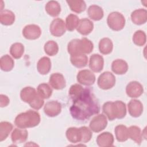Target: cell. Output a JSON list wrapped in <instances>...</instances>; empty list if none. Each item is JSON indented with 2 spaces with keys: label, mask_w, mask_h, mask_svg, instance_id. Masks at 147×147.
Listing matches in <instances>:
<instances>
[{
  "label": "cell",
  "mask_w": 147,
  "mask_h": 147,
  "mask_svg": "<svg viewBox=\"0 0 147 147\" xmlns=\"http://www.w3.org/2000/svg\"><path fill=\"white\" fill-rule=\"evenodd\" d=\"M13 125L6 121H2L0 123V141L6 140L12 130Z\"/></svg>",
  "instance_id": "836d02e7"
},
{
  "label": "cell",
  "mask_w": 147,
  "mask_h": 147,
  "mask_svg": "<svg viewBox=\"0 0 147 147\" xmlns=\"http://www.w3.org/2000/svg\"><path fill=\"white\" fill-rule=\"evenodd\" d=\"M65 136L67 140L71 143L75 144L81 142L82 134L80 128L75 127H69L66 130Z\"/></svg>",
  "instance_id": "d6986e66"
},
{
  "label": "cell",
  "mask_w": 147,
  "mask_h": 147,
  "mask_svg": "<svg viewBox=\"0 0 147 147\" xmlns=\"http://www.w3.org/2000/svg\"><path fill=\"white\" fill-rule=\"evenodd\" d=\"M37 93L43 99H48L52 94V89L47 83H41L37 87Z\"/></svg>",
  "instance_id": "d590c367"
},
{
  "label": "cell",
  "mask_w": 147,
  "mask_h": 147,
  "mask_svg": "<svg viewBox=\"0 0 147 147\" xmlns=\"http://www.w3.org/2000/svg\"><path fill=\"white\" fill-rule=\"evenodd\" d=\"M28 132L25 129L16 128L13 131L11 138L13 143L21 144L24 142L28 138Z\"/></svg>",
  "instance_id": "ac0fdd59"
},
{
  "label": "cell",
  "mask_w": 147,
  "mask_h": 147,
  "mask_svg": "<svg viewBox=\"0 0 147 147\" xmlns=\"http://www.w3.org/2000/svg\"><path fill=\"white\" fill-rule=\"evenodd\" d=\"M79 128L82 134L81 142L87 143L90 141L92 136L91 130L86 126H82Z\"/></svg>",
  "instance_id": "60d3db41"
},
{
  "label": "cell",
  "mask_w": 147,
  "mask_h": 147,
  "mask_svg": "<svg viewBox=\"0 0 147 147\" xmlns=\"http://www.w3.org/2000/svg\"><path fill=\"white\" fill-rule=\"evenodd\" d=\"M103 113L110 121L115 119H122L126 116V107L124 102L121 100L107 102L102 107Z\"/></svg>",
  "instance_id": "7a4b0ae2"
},
{
  "label": "cell",
  "mask_w": 147,
  "mask_h": 147,
  "mask_svg": "<svg viewBox=\"0 0 147 147\" xmlns=\"http://www.w3.org/2000/svg\"><path fill=\"white\" fill-rule=\"evenodd\" d=\"M131 21L136 25H140L147 21V11L144 9L135 10L131 14Z\"/></svg>",
  "instance_id": "e0dca14e"
},
{
  "label": "cell",
  "mask_w": 147,
  "mask_h": 147,
  "mask_svg": "<svg viewBox=\"0 0 147 147\" xmlns=\"http://www.w3.org/2000/svg\"><path fill=\"white\" fill-rule=\"evenodd\" d=\"M107 125L106 117L103 114H99L94 117L90 122V128L91 131L99 133L104 130Z\"/></svg>",
  "instance_id": "8992f818"
},
{
  "label": "cell",
  "mask_w": 147,
  "mask_h": 147,
  "mask_svg": "<svg viewBox=\"0 0 147 147\" xmlns=\"http://www.w3.org/2000/svg\"><path fill=\"white\" fill-rule=\"evenodd\" d=\"M79 17L74 14H69L65 20V26L66 29L70 32L73 31L75 29H76L79 22Z\"/></svg>",
  "instance_id": "e575fe53"
},
{
  "label": "cell",
  "mask_w": 147,
  "mask_h": 147,
  "mask_svg": "<svg viewBox=\"0 0 147 147\" xmlns=\"http://www.w3.org/2000/svg\"><path fill=\"white\" fill-rule=\"evenodd\" d=\"M76 79L80 84L86 86H90L94 84L96 78L95 75L90 70L82 69L78 73Z\"/></svg>",
  "instance_id": "52a82bcc"
},
{
  "label": "cell",
  "mask_w": 147,
  "mask_h": 147,
  "mask_svg": "<svg viewBox=\"0 0 147 147\" xmlns=\"http://www.w3.org/2000/svg\"><path fill=\"white\" fill-rule=\"evenodd\" d=\"M126 92L128 96L136 98L140 96L144 92L142 84L137 81H132L127 84L126 87Z\"/></svg>",
  "instance_id": "30bf717a"
},
{
  "label": "cell",
  "mask_w": 147,
  "mask_h": 147,
  "mask_svg": "<svg viewBox=\"0 0 147 147\" xmlns=\"http://www.w3.org/2000/svg\"><path fill=\"white\" fill-rule=\"evenodd\" d=\"M14 65V62L13 59L8 55H5L1 57L0 67L2 71L9 72L12 70Z\"/></svg>",
  "instance_id": "4dcf8cb0"
},
{
  "label": "cell",
  "mask_w": 147,
  "mask_h": 147,
  "mask_svg": "<svg viewBox=\"0 0 147 147\" xmlns=\"http://www.w3.org/2000/svg\"><path fill=\"white\" fill-rule=\"evenodd\" d=\"M114 138L110 132H103L99 134L96 138V143L100 147H110L113 145Z\"/></svg>",
  "instance_id": "9a60e30c"
},
{
  "label": "cell",
  "mask_w": 147,
  "mask_h": 147,
  "mask_svg": "<svg viewBox=\"0 0 147 147\" xmlns=\"http://www.w3.org/2000/svg\"><path fill=\"white\" fill-rule=\"evenodd\" d=\"M66 29L64 21L59 18L53 20L49 26V31L51 34L55 37L63 36L65 33Z\"/></svg>",
  "instance_id": "ba28073f"
},
{
  "label": "cell",
  "mask_w": 147,
  "mask_h": 147,
  "mask_svg": "<svg viewBox=\"0 0 147 147\" xmlns=\"http://www.w3.org/2000/svg\"><path fill=\"white\" fill-rule=\"evenodd\" d=\"M94 29L93 22L86 18L79 20V24L76 28L77 31L81 34L86 36L89 34Z\"/></svg>",
  "instance_id": "2e32d148"
},
{
  "label": "cell",
  "mask_w": 147,
  "mask_h": 147,
  "mask_svg": "<svg viewBox=\"0 0 147 147\" xmlns=\"http://www.w3.org/2000/svg\"><path fill=\"white\" fill-rule=\"evenodd\" d=\"M84 89V88L79 84L72 85L69 90V95L71 99L73 100L78 96L83 91Z\"/></svg>",
  "instance_id": "f35d334b"
},
{
  "label": "cell",
  "mask_w": 147,
  "mask_h": 147,
  "mask_svg": "<svg viewBox=\"0 0 147 147\" xmlns=\"http://www.w3.org/2000/svg\"><path fill=\"white\" fill-rule=\"evenodd\" d=\"M70 107V113L74 119L79 121H86L100 111V106L95 95L88 88L83 91L72 100Z\"/></svg>",
  "instance_id": "6da1fadb"
},
{
  "label": "cell",
  "mask_w": 147,
  "mask_h": 147,
  "mask_svg": "<svg viewBox=\"0 0 147 147\" xmlns=\"http://www.w3.org/2000/svg\"><path fill=\"white\" fill-rule=\"evenodd\" d=\"M44 49L47 55L50 56H53L58 53L59 46L55 41L49 40L45 44Z\"/></svg>",
  "instance_id": "8d00e7d4"
},
{
  "label": "cell",
  "mask_w": 147,
  "mask_h": 147,
  "mask_svg": "<svg viewBox=\"0 0 147 147\" xmlns=\"http://www.w3.org/2000/svg\"><path fill=\"white\" fill-rule=\"evenodd\" d=\"M87 14L88 17L94 21L100 20L104 16L102 8L96 5H92L89 6L87 10Z\"/></svg>",
  "instance_id": "cb8c5ba5"
},
{
  "label": "cell",
  "mask_w": 147,
  "mask_h": 147,
  "mask_svg": "<svg viewBox=\"0 0 147 147\" xmlns=\"http://www.w3.org/2000/svg\"><path fill=\"white\" fill-rule=\"evenodd\" d=\"M113 49V44L112 41L109 38H103L99 42V52L103 55L110 54Z\"/></svg>",
  "instance_id": "83f0119b"
},
{
  "label": "cell",
  "mask_w": 147,
  "mask_h": 147,
  "mask_svg": "<svg viewBox=\"0 0 147 147\" xmlns=\"http://www.w3.org/2000/svg\"><path fill=\"white\" fill-rule=\"evenodd\" d=\"M104 59L99 54H93L90 56L89 61L90 68L95 72H100L103 68Z\"/></svg>",
  "instance_id": "5bb4252c"
},
{
  "label": "cell",
  "mask_w": 147,
  "mask_h": 147,
  "mask_svg": "<svg viewBox=\"0 0 147 147\" xmlns=\"http://www.w3.org/2000/svg\"><path fill=\"white\" fill-rule=\"evenodd\" d=\"M37 94V92L34 88L25 87L20 92V98L23 102L29 104L34 99Z\"/></svg>",
  "instance_id": "44dd1931"
},
{
  "label": "cell",
  "mask_w": 147,
  "mask_h": 147,
  "mask_svg": "<svg viewBox=\"0 0 147 147\" xmlns=\"http://www.w3.org/2000/svg\"><path fill=\"white\" fill-rule=\"evenodd\" d=\"M146 41V37L145 33L141 30H137L133 34V41L138 46H143Z\"/></svg>",
  "instance_id": "74e56055"
},
{
  "label": "cell",
  "mask_w": 147,
  "mask_h": 147,
  "mask_svg": "<svg viewBox=\"0 0 147 147\" xmlns=\"http://www.w3.org/2000/svg\"><path fill=\"white\" fill-rule=\"evenodd\" d=\"M10 102L9 98L5 95H0V106L1 107H4L7 106Z\"/></svg>",
  "instance_id": "7bdbcfd3"
},
{
  "label": "cell",
  "mask_w": 147,
  "mask_h": 147,
  "mask_svg": "<svg viewBox=\"0 0 147 147\" xmlns=\"http://www.w3.org/2000/svg\"><path fill=\"white\" fill-rule=\"evenodd\" d=\"M70 61L72 64L77 68H83L86 66L88 62V57L84 54H80L71 56Z\"/></svg>",
  "instance_id": "f546056e"
},
{
  "label": "cell",
  "mask_w": 147,
  "mask_h": 147,
  "mask_svg": "<svg viewBox=\"0 0 147 147\" xmlns=\"http://www.w3.org/2000/svg\"><path fill=\"white\" fill-rule=\"evenodd\" d=\"M41 30L39 26L35 24H30L25 26L22 30L23 36L28 40H36L40 37Z\"/></svg>",
  "instance_id": "9c48e42d"
},
{
  "label": "cell",
  "mask_w": 147,
  "mask_h": 147,
  "mask_svg": "<svg viewBox=\"0 0 147 147\" xmlns=\"http://www.w3.org/2000/svg\"><path fill=\"white\" fill-rule=\"evenodd\" d=\"M67 51L71 56L83 54L82 53V43L80 39H73L67 45Z\"/></svg>",
  "instance_id": "603a6c76"
},
{
  "label": "cell",
  "mask_w": 147,
  "mask_h": 147,
  "mask_svg": "<svg viewBox=\"0 0 147 147\" xmlns=\"http://www.w3.org/2000/svg\"><path fill=\"white\" fill-rule=\"evenodd\" d=\"M127 109L129 114L133 117H140L143 112V105L137 99H131L127 104Z\"/></svg>",
  "instance_id": "4fadbf2b"
},
{
  "label": "cell",
  "mask_w": 147,
  "mask_h": 147,
  "mask_svg": "<svg viewBox=\"0 0 147 147\" xmlns=\"http://www.w3.org/2000/svg\"><path fill=\"white\" fill-rule=\"evenodd\" d=\"M24 53V47L20 42L13 44L10 48V53L16 59H20Z\"/></svg>",
  "instance_id": "d6a6232c"
},
{
  "label": "cell",
  "mask_w": 147,
  "mask_h": 147,
  "mask_svg": "<svg viewBox=\"0 0 147 147\" xmlns=\"http://www.w3.org/2000/svg\"><path fill=\"white\" fill-rule=\"evenodd\" d=\"M81 42L82 52L83 54H89L92 51L94 48V44L92 41L86 37H83L81 39Z\"/></svg>",
  "instance_id": "ab89813d"
},
{
  "label": "cell",
  "mask_w": 147,
  "mask_h": 147,
  "mask_svg": "<svg viewBox=\"0 0 147 147\" xmlns=\"http://www.w3.org/2000/svg\"><path fill=\"white\" fill-rule=\"evenodd\" d=\"M45 9L47 14L52 17H56L61 12V6L56 1H50L47 3Z\"/></svg>",
  "instance_id": "d4e9b609"
},
{
  "label": "cell",
  "mask_w": 147,
  "mask_h": 147,
  "mask_svg": "<svg viewBox=\"0 0 147 147\" xmlns=\"http://www.w3.org/2000/svg\"><path fill=\"white\" fill-rule=\"evenodd\" d=\"M70 9L76 13H80L84 11L86 8V4L82 0H72L67 1Z\"/></svg>",
  "instance_id": "1f68e13d"
},
{
  "label": "cell",
  "mask_w": 147,
  "mask_h": 147,
  "mask_svg": "<svg viewBox=\"0 0 147 147\" xmlns=\"http://www.w3.org/2000/svg\"><path fill=\"white\" fill-rule=\"evenodd\" d=\"M15 21L14 13L9 10H4L0 12V22L3 25H11Z\"/></svg>",
  "instance_id": "4316f807"
},
{
  "label": "cell",
  "mask_w": 147,
  "mask_h": 147,
  "mask_svg": "<svg viewBox=\"0 0 147 147\" xmlns=\"http://www.w3.org/2000/svg\"><path fill=\"white\" fill-rule=\"evenodd\" d=\"M61 111V105L57 101L52 100L46 103L44 112L48 117H54L58 115Z\"/></svg>",
  "instance_id": "8fae6325"
},
{
  "label": "cell",
  "mask_w": 147,
  "mask_h": 147,
  "mask_svg": "<svg viewBox=\"0 0 147 147\" xmlns=\"http://www.w3.org/2000/svg\"><path fill=\"white\" fill-rule=\"evenodd\" d=\"M107 23L110 29L115 31L122 30L125 25L124 16L118 11L110 13L107 18Z\"/></svg>",
  "instance_id": "277c9868"
},
{
  "label": "cell",
  "mask_w": 147,
  "mask_h": 147,
  "mask_svg": "<svg viewBox=\"0 0 147 147\" xmlns=\"http://www.w3.org/2000/svg\"><path fill=\"white\" fill-rule=\"evenodd\" d=\"M116 139L119 142H124L129 138L128 128L123 125H117L114 129Z\"/></svg>",
  "instance_id": "f1b7e54d"
},
{
  "label": "cell",
  "mask_w": 147,
  "mask_h": 147,
  "mask_svg": "<svg viewBox=\"0 0 147 147\" xmlns=\"http://www.w3.org/2000/svg\"><path fill=\"white\" fill-rule=\"evenodd\" d=\"M51 86L55 90H62L66 86V82L64 76L60 73L52 74L49 79Z\"/></svg>",
  "instance_id": "7c38bea8"
},
{
  "label": "cell",
  "mask_w": 147,
  "mask_h": 147,
  "mask_svg": "<svg viewBox=\"0 0 147 147\" xmlns=\"http://www.w3.org/2000/svg\"><path fill=\"white\" fill-rule=\"evenodd\" d=\"M40 120V115L38 112L29 110L17 115L15 118L14 123L19 128L26 129L37 126Z\"/></svg>",
  "instance_id": "3957f363"
},
{
  "label": "cell",
  "mask_w": 147,
  "mask_h": 147,
  "mask_svg": "<svg viewBox=\"0 0 147 147\" xmlns=\"http://www.w3.org/2000/svg\"><path fill=\"white\" fill-rule=\"evenodd\" d=\"M129 138L133 140L136 144H141L142 141V133L141 129L137 126H131L128 128Z\"/></svg>",
  "instance_id": "484cf974"
},
{
  "label": "cell",
  "mask_w": 147,
  "mask_h": 147,
  "mask_svg": "<svg viewBox=\"0 0 147 147\" xmlns=\"http://www.w3.org/2000/svg\"><path fill=\"white\" fill-rule=\"evenodd\" d=\"M51 68V61L49 57L44 56L41 57L37 64L38 72L41 75H47Z\"/></svg>",
  "instance_id": "7402d4cb"
},
{
  "label": "cell",
  "mask_w": 147,
  "mask_h": 147,
  "mask_svg": "<svg viewBox=\"0 0 147 147\" xmlns=\"http://www.w3.org/2000/svg\"><path fill=\"white\" fill-rule=\"evenodd\" d=\"M111 70L117 75H123L128 70L127 63L122 59H116L111 64Z\"/></svg>",
  "instance_id": "ffe728a7"
},
{
  "label": "cell",
  "mask_w": 147,
  "mask_h": 147,
  "mask_svg": "<svg viewBox=\"0 0 147 147\" xmlns=\"http://www.w3.org/2000/svg\"><path fill=\"white\" fill-rule=\"evenodd\" d=\"M115 76L109 71L101 74L98 79V85L102 90H109L113 87L115 84Z\"/></svg>",
  "instance_id": "5b68a950"
},
{
  "label": "cell",
  "mask_w": 147,
  "mask_h": 147,
  "mask_svg": "<svg viewBox=\"0 0 147 147\" xmlns=\"http://www.w3.org/2000/svg\"><path fill=\"white\" fill-rule=\"evenodd\" d=\"M44 103V99L41 98L37 93L34 99L30 103H29V105L32 108L35 110H39L42 107Z\"/></svg>",
  "instance_id": "b9f144b4"
}]
</instances>
